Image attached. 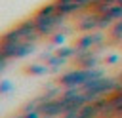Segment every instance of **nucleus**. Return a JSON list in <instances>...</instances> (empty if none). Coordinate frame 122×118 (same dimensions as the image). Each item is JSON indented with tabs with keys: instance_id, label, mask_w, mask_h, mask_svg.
I'll return each mask as SVG.
<instances>
[{
	"instance_id": "nucleus-3",
	"label": "nucleus",
	"mask_w": 122,
	"mask_h": 118,
	"mask_svg": "<svg viewBox=\"0 0 122 118\" xmlns=\"http://www.w3.org/2000/svg\"><path fill=\"white\" fill-rule=\"evenodd\" d=\"M69 108V101L63 99V97H57V99H50L46 101L42 107H40V112L44 118H57V116H63Z\"/></svg>"
},
{
	"instance_id": "nucleus-2",
	"label": "nucleus",
	"mask_w": 122,
	"mask_h": 118,
	"mask_svg": "<svg viewBox=\"0 0 122 118\" xmlns=\"http://www.w3.org/2000/svg\"><path fill=\"white\" fill-rule=\"evenodd\" d=\"M65 19H67V15H63L61 11H57V13H53L51 17H48V19H44V21H38L36 27H38L40 36H50V34L57 32V30L65 25Z\"/></svg>"
},
{
	"instance_id": "nucleus-9",
	"label": "nucleus",
	"mask_w": 122,
	"mask_h": 118,
	"mask_svg": "<svg viewBox=\"0 0 122 118\" xmlns=\"http://www.w3.org/2000/svg\"><path fill=\"white\" fill-rule=\"evenodd\" d=\"M30 53H34V42L25 40V42L19 44V48H17V51H15V55H13V59H21V57H27V55H30Z\"/></svg>"
},
{
	"instance_id": "nucleus-14",
	"label": "nucleus",
	"mask_w": 122,
	"mask_h": 118,
	"mask_svg": "<svg viewBox=\"0 0 122 118\" xmlns=\"http://www.w3.org/2000/svg\"><path fill=\"white\" fill-rule=\"evenodd\" d=\"M25 118H44V116H42V112H40V110H32V112H27V114H25Z\"/></svg>"
},
{
	"instance_id": "nucleus-5",
	"label": "nucleus",
	"mask_w": 122,
	"mask_h": 118,
	"mask_svg": "<svg viewBox=\"0 0 122 118\" xmlns=\"http://www.w3.org/2000/svg\"><path fill=\"white\" fill-rule=\"evenodd\" d=\"M74 61H76V65H78L80 69H95L99 57H97L95 51H92V49H84V51H76Z\"/></svg>"
},
{
	"instance_id": "nucleus-16",
	"label": "nucleus",
	"mask_w": 122,
	"mask_h": 118,
	"mask_svg": "<svg viewBox=\"0 0 122 118\" xmlns=\"http://www.w3.org/2000/svg\"><path fill=\"white\" fill-rule=\"evenodd\" d=\"M10 89H11V84H10V82H2V89H0V91H2V93H8Z\"/></svg>"
},
{
	"instance_id": "nucleus-13",
	"label": "nucleus",
	"mask_w": 122,
	"mask_h": 118,
	"mask_svg": "<svg viewBox=\"0 0 122 118\" xmlns=\"http://www.w3.org/2000/svg\"><path fill=\"white\" fill-rule=\"evenodd\" d=\"M118 61H120V55H118V53H112V55L107 57V63H109V65H114V63H118Z\"/></svg>"
},
{
	"instance_id": "nucleus-1",
	"label": "nucleus",
	"mask_w": 122,
	"mask_h": 118,
	"mask_svg": "<svg viewBox=\"0 0 122 118\" xmlns=\"http://www.w3.org/2000/svg\"><path fill=\"white\" fill-rule=\"evenodd\" d=\"M105 72L101 69H76V70H69L65 72L61 78H59V84L63 88H76V86H84L92 80H97V78H103Z\"/></svg>"
},
{
	"instance_id": "nucleus-8",
	"label": "nucleus",
	"mask_w": 122,
	"mask_h": 118,
	"mask_svg": "<svg viewBox=\"0 0 122 118\" xmlns=\"http://www.w3.org/2000/svg\"><path fill=\"white\" fill-rule=\"evenodd\" d=\"M99 116H101V112H99L97 105L92 101V103H88V105H86V107H84L74 118H99Z\"/></svg>"
},
{
	"instance_id": "nucleus-10",
	"label": "nucleus",
	"mask_w": 122,
	"mask_h": 118,
	"mask_svg": "<svg viewBox=\"0 0 122 118\" xmlns=\"http://www.w3.org/2000/svg\"><path fill=\"white\" fill-rule=\"evenodd\" d=\"M50 72V65H29L27 67V74L38 76V74H48Z\"/></svg>"
},
{
	"instance_id": "nucleus-12",
	"label": "nucleus",
	"mask_w": 122,
	"mask_h": 118,
	"mask_svg": "<svg viewBox=\"0 0 122 118\" xmlns=\"http://www.w3.org/2000/svg\"><path fill=\"white\" fill-rule=\"evenodd\" d=\"M65 63H67V59H63V57H61V55H57V53H53V55L46 61V65H50V67H51V69H55V70H57L59 67H63Z\"/></svg>"
},
{
	"instance_id": "nucleus-6",
	"label": "nucleus",
	"mask_w": 122,
	"mask_h": 118,
	"mask_svg": "<svg viewBox=\"0 0 122 118\" xmlns=\"http://www.w3.org/2000/svg\"><path fill=\"white\" fill-rule=\"evenodd\" d=\"M97 29H99V13L97 11L86 13L78 23V30H82V32H93Z\"/></svg>"
},
{
	"instance_id": "nucleus-18",
	"label": "nucleus",
	"mask_w": 122,
	"mask_h": 118,
	"mask_svg": "<svg viewBox=\"0 0 122 118\" xmlns=\"http://www.w3.org/2000/svg\"><path fill=\"white\" fill-rule=\"evenodd\" d=\"M11 118H25V114H19V116H11Z\"/></svg>"
},
{
	"instance_id": "nucleus-4",
	"label": "nucleus",
	"mask_w": 122,
	"mask_h": 118,
	"mask_svg": "<svg viewBox=\"0 0 122 118\" xmlns=\"http://www.w3.org/2000/svg\"><path fill=\"white\" fill-rule=\"evenodd\" d=\"M103 42H105V32L103 30H99V32L93 30V32H86L84 36H80L76 40L74 48H76V51H84V49H92L93 46H99Z\"/></svg>"
},
{
	"instance_id": "nucleus-7",
	"label": "nucleus",
	"mask_w": 122,
	"mask_h": 118,
	"mask_svg": "<svg viewBox=\"0 0 122 118\" xmlns=\"http://www.w3.org/2000/svg\"><path fill=\"white\" fill-rule=\"evenodd\" d=\"M59 10H57V4L55 2H51V4H46V6H42L34 15H32V19L38 23V21H44V19H48V17H51L53 13H57Z\"/></svg>"
},
{
	"instance_id": "nucleus-11",
	"label": "nucleus",
	"mask_w": 122,
	"mask_h": 118,
	"mask_svg": "<svg viewBox=\"0 0 122 118\" xmlns=\"http://www.w3.org/2000/svg\"><path fill=\"white\" fill-rule=\"evenodd\" d=\"M55 53H57V55H61L63 59H71V57H74V55H76V48H74V46H63V48H59Z\"/></svg>"
},
{
	"instance_id": "nucleus-17",
	"label": "nucleus",
	"mask_w": 122,
	"mask_h": 118,
	"mask_svg": "<svg viewBox=\"0 0 122 118\" xmlns=\"http://www.w3.org/2000/svg\"><path fill=\"white\" fill-rule=\"evenodd\" d=\"M116 118H122V108H120V110L116 112Z\"/></svg>"
},
{
	"instance_id": "nucleus-15",
	"label": "nucleus",
	"mask_w": 122,
	"mask_h": 118,
	"mask_svg": "<svg viewBox=\"0 0 122 118\" xmlns=\"http://www.w3.org/2000/svg\"><path fill=\"white\" fill-rule=\"evenodd\" d=\"M63 42H65V34H55L53 44H63Z\"/></svg>"
}]
</instances>
